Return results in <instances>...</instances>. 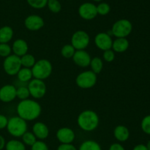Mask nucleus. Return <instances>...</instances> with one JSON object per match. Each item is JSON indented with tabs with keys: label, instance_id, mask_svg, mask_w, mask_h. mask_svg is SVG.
Wrapping results in <instances>:
<instances>
[{
	"label": "nucleus",
	"instance_id": "9d476101",
	"mask_svg": "<svg viewBox=\"0 0 150 150\" xmlns=\"http://www.w3.org/2000/svg\"><path fill=\"white\" fill-rule=\"evenodd\" d=\"M79 15L84 20H92L98 16L97 7L92 2H85L81 4L79 7Z\"/></svg>",
	"mask_w": 150,
	"mask_h": 150
},
{
	"label": "nucleus",
	"instance_id": "ddd939ff",
	"mask_svg": "<svg viewBox=\"0 0 150 150\" xmlns=\"http://www.w3.org/2000/svg\"><path fill=\"white\" fill-rule=\"evenodd\" d=\"M72 59L76 66L81 68H86L89 66L92 57L85 49L76 50Z\"/></svg>",
	"mask_w": 150,
	"mask_h": 150
},
{
	"label": "nucleus",
	"instance_id": "dca6fc26",
	"mask_svg": "<svg viewBox=\"0 0 150 150\" xmlns=\"http://www.w3.org/2000/svg\"><path fill=\"white\" fill-rule=\"evenodd\" d=\"M32 132L35 135L37 139L42 141L46 139L49 135V129L45 123L38 121L34 124L32 126Z\"/></svg>",
	"mask_w": 150,
	"mask_h": 150
},
{
	"label": "nucleus",
	"instance_id": "f03ea898",
	"mask_svg": "<svg viewBox=\"0 0 150 150\" xmlns=\"http://www.w3.org/2000/svg\"><path fill=\"white\" fill-rule=\"evenodd\" d=\"M100 118L98 113L92 110H83L77 118V124L81 129L85 132H92L98 128Z\"/></svg>",
	"mask_w": 150,
	"mask_h": 150
},
{
	"label": "nucleus",
	"instance_id": "a878e982",
	"mask_svg": "<svg viewBox=\"0 0 150 150\" xmlns=\"http://www.w3.org/2000/svg\"><path fill=\"white\" fill-rule=\"evenodd\" d=\"M22 138V142L25 144L26 146H32L37 141V138L32 132H29V131H26L24 134L21 136Z\"/></svg>",
	"mask_w": 150,
	"mask_h": 150
},
{
	"label": "nucleus",
	"instance_id": "4468645a",
	"mask_svg": "<svg viewBox=\"0 0 150 150\" xmlns=\"http://www.w3.org/2000/svg\"><path fill=\"white\" fill-rule=\"evenodd\" d=\"M57 138L61 144H72L76 138L74 130L70 127H61L57 130Z\"/></svg>",
	"mask_w": 150,
	"mask_h": 150
},
{
	"label": "nucleus",
	"instance_id": "c756f323",
	"mask_svg": "<svg viewBox=\"0 0 150 150\" xmlns=\"http://www.w3.org/2000/svg\"><path fill=\"white\" fill-rule=\"evenodd\" d=\"M97 7V12H98V15H100V16H106L111 11V7L109 4L106 2H100L98 4Z\"/></svg>",
	"mask_w": 150,
	"mask_h": 150
},
{
	"label": "nucleus",
	"instance_id": "1a4fd4ad",
	"mask_svg": "<svg viewBox=\"0 0 150 150\" xmlns=\"http://www.w3.org/2000/svg\"><path fill=\"white\" fill-rule=\"evenodd\" d=\"M90 43V37L84 30H78L71 37V45L76 50H84Z\"/></svg>",
	"mask_w": 150,
	"mask_h": 150
},
{
	"label": "nucleus",
	"instance_id": "4c0bfd02",
	"mask_svg": "<svg viewBox=\"0 0 150 150\" xmlns=\"http://www.w3.org/2000/svg\"><path fill=\"white\" fill-rule=\"evenodd\" d=\"M108 150H125V149L120 143H114L110 146Z\"/></svg>",
	"mask_w": 150,
	"mask_h": 150
},
{
	"label": "nucleus",
	"instance_id": "2f4dec72",
	"mask_svg": "<svg viewBox=\"0 0 150 150\" xmlns=\"http://www.w3.org/2000/svg\"><path fill=\"white\" fill-rule=\"evenodd\" d=\"M12 53V47L8 44H0V57H8Z\"/></svg>",
	"mask_w": 150,
	"mask_h": 150
},
{
	"label": "nucleus",
	"instance_id": "6e6552de",
	"mask_svg": "<svg viewBox=\"0 0 150 150\" xmlns=\"http://www.w3.org/2000/svg\"><path fill=\"white\" fill-rule=\"evenodd\" d=\"M27 88L30 96L34 99H41L46 94V85L44 80L42 79L33 78L29 82Z\"/></svg>",
	"mask_w": 150,
	"mask_h": 150
},
{
	"label": "nucleus",
	"instance_id": "79ce46f5",
	"mask_svg": "<svg viewBox=\"0 0 150 150\" xmlns=\"http://www.w3.org/2000/svg\"><path fill=\"white\" fill-rule=\"evenodd\" d=\"M92 1H102L103 0H92Z\"/></svg>",
	"mask_w": 150,
	"mask_h": 150
},
{
	"label": "nucleus",
	"instance_id": "9b49d317",
	"mask_svg": "<svg viewBox=\"0 0 150 150\" xmlns=\"http://www.w3.org/2000/svg\"><path fill=\"white\" fill-rule=\"evenodd\" d=\"M95 44L99 49L105 51L111 49L112 47L113 39L110 34L107 32H99L95 37Z\"/></svg>",
	"mask_w": 150,
	"mask_h": 150
},
{
	"label": "nucleus",
	"instance_id": "e433bc0d",
	"mask_svg": "<svg viewBox=\"0 0 150 150\" xmlns=\"http://www.w3.org/2000/svg\"><path fill=\"white\" fill-rule=\"evenodd\" d=\"M8 119L3 114H0V129H3L7 127Z\"/></svg>",
	"mask_w": 150,
	"mask_h": 150
},
{
	"label": "nucleus",
	"instance_id": "4be33fe9",
	"mask_svg": "<svg viewBox=\"0 0 150 150\" xmlns=\"http://www.w3.org/2000/svg\"><path fill=\"white\" fill-rule=\"evenodd\" d=\"M5 150H26V145L19 140L13 139L6 142Z\"/></svg>",
	"mask_w": 150,
	"mask_h": 150
},
{
	"label": "nucleus",
	"instance_id": "7c9ffc66",
	"mask_svg": "<svg viewBox=\"0 0 150 150\" xmlns=\"http://www.w3.org/2000/svg\"><path fill=\"white\" fill-rule=\"evenodd\" d=\"M26 1L32 8L42 9L47 6L48 0H26Z\"/></svg>",
	"mask_w": 150,
	"mask_h": 150
},
{
	"label": "nucleus",
	"instance_id": "6ab92c4d",
	"mask_svg": "<svg viewBox=\"0 0 150 150\" xmlns=\"http://www.w3.org/2000/svg\"><path fill=\"white\" fill-rule=\"evenodd\" d=\"M114 136L119 142H125L130 138V131L126 126L118 125L114 129Z\"/></svg>",
	"mask_w": 150,
	"mask_h": 150
},
{
	"label": "nucleus",
	"instance_id": "cd10ccee",
	"mask_svg": "<svg viewBox=\"0 0 150 150\" xmlns=\"http://www.w3.org/2000/svg\"><path fill=\"white\" fill-rule=\"evenodd\" d=\"M29 96H30V94L26 86H20L19 88H16V97L18 98L21 101L27 99Z\"/></svg>",
	"mask_w": 150,
	"mask_h": 150
},
{
	"label": "nucleus",
	"instance_id": "c85d7f7f",
	"mask_svg": "<svg viewBox=\"0 0 150 150\" xmlns=\"http://www.w3.org/2000/svg\"><path fill=\"white\" fill-rule=\"evenodd\" d=\"M47 7L48 10L54 13H58L62 10V4L58 0H48Z\"/></svg>",
	"mask_w": 150,
	"mask_h": 150
},
{
	"label": "nucleus",
	"instance_id": "5701e85b",
	"mask_svg": "<svg viewBox=\"0 0 150 150\" xmlns=\"http://www.w3.org/2000/svg\"><path fill=\"white\" fill-rule=\"evenodd\" d=\"M89 66L92 69L91 71H92L96 74H98L102 71L103 69V60L100 57H94L91 60Z\"/></svg>",
	"mask_w": 150,
	"mask_h": 150
},
{
	"label": "nucleus",
	"instance_id": "20e7f679",
	"mask_svg": "<svg viewBox=\"0 0 150 150\" xmlns=\"http://www.w3.org/2000/svg\"><path fill=\"white\" fill-rule=\"evenodd\" d=\"M33 78L36 79H46L52 74L53 66L51 62L46 59H40L36 61L32 68Z\"/></svg>",
	"mask_w": 150,
	"mask_h": 150
},
{
	"label": "nucleus",
	"instance_id": "ea45409f",
	"mask_svg": "<svg viewBox=\"0 0 150 150\" xmlns=\"http://www.w3.org/2000/svg\"><path fill=\"white\" fill-rule=\"evenodd\" d=\"M5 144H6L5 139H4V138L2 136V135H0V150H2L3 149H4Z\"/></svg>",
	"mask_w": 150,
	"mask_h": 150
},
{
	"label": "nucleus",
	"instance_id": "393cba45",
	"mask_svg": "<svg viewBox=\"0 0 150 150\" xmlns=\"http://www.w3.org/2000/svg\"><path fill=\"white\" fill-rule=\"evenodd\" d=\"M20 58L22 67L32 69L34 65H35V63H36L35 56L32 55V54H29V53H26L24 55L21 56Z\"/></svg>",
	"mask_w": 150,
	"mask_h": 150
},
{
	"label": "nucleus",
	"instance_id": "f257e3e1",
	"mask_svg": "<svg viewBox=\"0 0 150 150\" xmlns=\"http://www.w3.org/2000/svg\"><path fill=\"white\" fill-rule=\"evenodd\" d=\"M16 111L19 117L26 121H31L39 118L42 112V107L37 101L27 99L20 101L16 107Z\"/></svg>",
	"mask_w": 150,
	"mask_h": 150
},
{
	"label": "nucleus",
	"instance_id": "a19ab883",
	"mask_svg": "<svg viewBox=\"0 0 150 150\" xmlns=\"http://www.w3.org/2000/svg\"><path fill=\"white\" fill-rule=\"evenodd\" d=\"M146 148H147L148 150H150V140L149 141L147 142V144H146Z\"/></svg>",
	"mask_w": 150,
	"mask_h": 150
},
{
	"label": "nucleus",
	"instance_id": "412c9836",
	"mask_svg": "<svg viewBox=\"0 0 150 150\" xmlns=\"http://www.w3.org/2000/svg\"><path fill=\"white\" fill-rule=\"evenodd\" d=\"M17 77L21 82H29L33 79V74L32 69L26 67H21L17 73Z\"/></svg>",
	"mask_w": 150,
	"mask_h": 150
},
{
	"label": "nucleus",
	"instance_id": "0eeeda50",
	"mask_svg": "<svg viewBox=\"0 0 150 150\" xmlns=\"http://www.w3.org/2000/svg\"><path fill=\"white\" fill-rule=\"evenodd\" d=\"M22 67L21 58L18 56L11 54L5 57L3 62V69L7 75L15 76Z\"/></svg>",
	"mask_w": 150,
	"mask_h": 150
},
{
	"label": "nucleus",
	"instance_id": "2eb2a0df",
	"mask_svg": "<svg viewBox=\"0 0 150 150\" xmlns=\"http://www.w3.org/2000/svg\"><path fill=\"white\" fill-rule=\"evenodd\" d=\"M16 98V88L13 85L7 84L0 88V101L4 103L11 102Z\"/></svg>",
	"mask_w": 150,
	"mask_h": 150
},
{
	"label": "nucleus",
	"instance_id": "a211bd4d",
	"mask_svg": "<svg viewBox=\"0 0 150 150\" xmlns=\"http://www.w3.org/2000/svg\"><path fill=\"white\" fill-rule=\"evenodd\" d=\"M130 43L126 38H116L113 41L111 49L116 53H123L128 49Z\"/></svg>",
	"mask_w": 150,
	"mask_h": 150
},
{
	"label": "nucleus",
	"instance_id": "58836bf2",
	"mask_svg": "<svg viewBox=\"0 0 150 150\" xmlns=\"http://www.w3.org/2000/svg\"><path fill=\"white\" fill-rule=\"evenodd\" d=\"M133 150H148L147 148H146V146L144 145V144H138V145L135 146L133 147Z\"/></svg>",
	"mask_w": 150,
	"mask_h": 150
},
{
	"label": "nucleus",
	"instance_id": "72a5a7b5",
	"mask_svg": "<svg viewBox=\"0 0 150 150\" xmlns=\"http://www.w3.org/2000/svg\"><path fill=\"white\" fill-rule=\"evenodd\" d=\"M103 58L107 63H111L115 59V52L111 49L103 51Z\"/></svg>",
	"mask_w": 150,
	"mask_h": 150
},
{
	"label": "nucleus",
	"instance_id": "f3484780",
	"mask_svg": "<svg viewBox=\"0 0 150 150\" xmlns=\"http://www.w3.org/2000/svg\"><path fill=\"white\" fill-rule=\"evenodd\" d=\"M11 47L12 52H13V54L20 57L28 53V50H29V45H28L27 42L25 40L21 39V38L16 39L13 42Z\"/></svg>",
	"mask_w": 150,
	"mask_h": 150
},
{
	"label": "nucleus",
	"instance_id": "7ed1b4c3",
	"mask_svg": "<svg viewBox=\"0 0 150 150\" xmlns=\"http://www.w3.org/2000/svg\"><path fill=\"white\" fill-rule=\"evenodd\" d=\"M27 121L17 116H13L8 119L7 129L10 135L16 138H20L27 131Z\"/></svg>",
	"mask_w": 150,
	"mask_h": 150
},
{
	"label": "nucleus",
	"instance_id": "f704fd0d",
	"mask_svg": "<svg viewBox=\"0 0 150 150\" xmlns=\"http://www.w3.org/2000/svg\"><path fill=\"white\" fill-rule=\"evenodd\" d=\"M31 150H49V148L44 141L39 140L31 146Z\"/></svg>",
	"mask_w": 150,
	"mask_h": 150
},
{
	"label": "nucleus",
	"instance_id": "bb28decb",
	"mask_svg": "<svg viewBox=\"0 0 150 150\" xmlns=\"http://www.w3.org/2000/svg\"><path fill=\"white\" fill-rule=\"evenodd\" d=\"M76 50L75 49L74 47L71 45V44H65L62 46L61 49V54L63 57L66 59H70L73 57V54H74L75 51Z\"/></svg>",
	"mask_w": 150,
	"mask_h": 150
},
{
	"label": "nucleus",
	"instance_id": "f8f14e48",
	"mask_svg": "<svg viewBox=\"0 0 150 150\" xmlns=\"http://www.w3.org/2000/svg\"><path fill=\"white\" fill-rule=\"evenodd\" d=\"M44 24V19L38 15H29L24 20L25 27L30 31L40 30L43 27Z\"/></svg>",
	"mask_w": 150,
	"mask_h": 150
},
{
	"label": "nucleus",
	"instance_id": "423d86ee",
	"mask_svg": "<svg viewBox=\"0 0 150 150\" xmlns=\"http://www.w3.org/2000/svg\"><path fill=\"white\" fill-rule=\"evenodd\" d=\"M98 80V74L92 71H84L81 72L76 76V85L82 89H89L96 85Z\"/></svg>",
	"mask_w": 150,
	"mask_h": 150
},
{
	"label": "nucleus",
	"instance_id": "c9c22d12",
	"mask_svg": "<svg viewBox=\"0 0 150 150\" xmlns=\"http://www.w3.org/2000/svg\"><path fill=\"white\" fill-rule=\"evenodd\" d=\"M57 150H78V149L73 144H61L58 147H57Z\"/></svg>",
	"mask_w": 150,
	"mask_h": 150
},
{
	"label": "nucleus",
	"instance_id": "b1692460",
	"mask_svg": "<svg viewBox=\"0 0 150 150\" xmlns=\"http://www.w3.org/2000/svg\"><path fill=\"white\" fill-rule=\"evenodd\" d=\"M78 150H102L100 145L93 140H86L82 142Z\"/></svg>",
	"mask_w": 150,
	"mask_h": 150
},
{
	"label": "nucleus",
	"instance_id": "473e14b6",
	"mask_svg": "<svg viewBox=\"0 0 150 150\" xmlns=\"http://www.w3.org/2000/svg\"><path fill=\"white\" fill-rule=\"evenodd\" d=\"M141 127L145 134L150 135V115H147L142 119Z\"/></svg>",
	"mask_w": 150,
	"mask_h": 150
},
{
	"label": "nucleus",
	"instance_id": "aec40b11",
	"mask_svg": "<svg viewBox=\"0 0 150 150\" xmlns=\"http://www.w3.org/2000/svg\"><path fill=\"white\" fill-rule=\"evenodd\" d=\"M14 31L10 26H3L0 27V44H8L13 38Z\"/></svg>",
	"mask_w": 150,
	"mask_h": 150
},
{
	"label": "nucleus",
	"instance_id": "39448f33",
	"mask_svg": "<svg viewBox=\"0 0 150 150\" xmlns=\"http://www.w3.org/2000/svg\"><path fill=\"white\" fill-rule=\"evenodd\" d=\"M133 30V24L125 19H120L114 23L111 27V34L116 38H127Z\"/></svg>",
	"mask_w": 150,
	"mask_h": 150
}]
</instances>
